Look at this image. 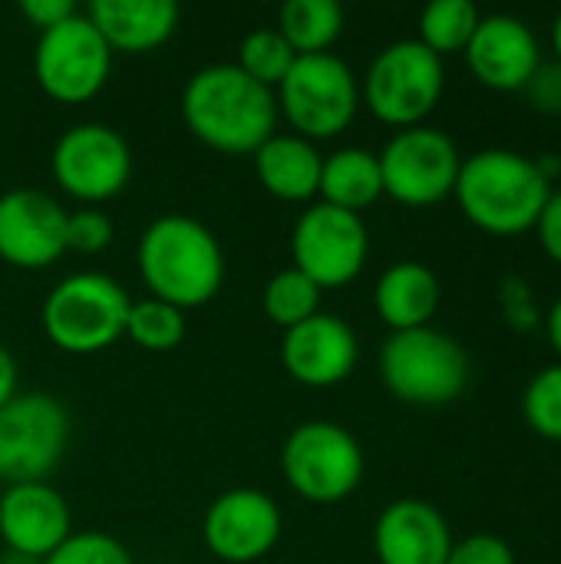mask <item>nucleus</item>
I'll return each instance as SVG.
<instances>
[{
	"label": "nucleus",
	"mask_w": 561,
	"mask_h": 564,
	"mask_svg": "<svg viewBox=\"0 0 561 564\" xmlns=\"http://www.w3.org/2000/svg\"><path fill=\"white\" fill-rule=\"evenodd\" d=\"M0 564H43V562H36V558H26V555H17V552H7V555L0 558Z\"/></svg>",
	"instance_id": "nucleus-41"
},
{
	"label": "nucleus",
	"mask_w": 561,
	"mask_h": 564,
	"mask_svg": "<svg viewBox=\"0 0 561 564\" xmlns=\"http://www.w3.org/2000/svg\"><path fill=\"white\" fill-rule=\"evenodd\" d=\"M542 324H546V337H549V344H552V350H555V357H559L561 364V297L549 307Z\"/></svg>",
	"instance_id": "nucleus-38"
},
{
	"label": "nucleus",
	"mask_w": 561,
	"mask_h": 564,
	"mask_svg": "<svg viewBox=\"0 0 561 564\" xmlns=\"http://www.w3.org/2000/svg\"><path fill=\"white\" fill-rule=\"evenodd\" d=\"M13 397H17V360L0 344V406H7Z\"/></svg>",
	"instance_id": "nucleus-37"
},
{
	"label": "nucleus",
	"mask_w": 561,
	"mask_h": 564,
	"mask_svg": "<svg viewBox=\"0 0 561 564\" xmlns=\"http://www.w3.org/2000/svg\"><path fill=\"white\" fill-rule=\"evenodd\" d=\"M360 360L357 334L337 314H314L311 321L284 330L281 337V367L301 387L327 390L344 383Z\"/></svg>",
	"instance_id": "nucleus-16"
},
{
	"label": "nucleus",
	"mask_w": 561,
	"mask_h": 564,
	"mask_svg": "<svg viewBox=\"0 0 561 564\" xmlns=\"http://www.w3.org/2000/svg\"><path fill=\"white\" fill-rule=\"evenodd\" d=\"M278 33L298 56L327 53L344 33V10L337 0H288L278 13Z\"/></svg>",
	"instance_id": "nucleus-24"
},
{
	"label": "nucleus",
	"mask_w": 561,
	"mask_h": 564,
	"mask_svg": "<svg viewBox=\"0 0 561 564\" xmlns=\"http://www.w3.org/2000/svg\"><path fill=\"white\" fill-rule=\"evenodd\" d=\"M552 53H555V59L561 63V13L555 17V23H552Z\"/></svg>",
	"instance_id": "nucleus-40"
},
{
	"label": "nucleus",
	"mask_w": 561,
	"mask_h": 564,
	"mask_svg": "<svg viewBox=\"0 0 561 564\" xmlns=\"http://www.w3.org/2000/svg\"><path fill=\"white\" fill-rule=\"evenodd\" d=\"M112 53H152L179 26V3L172 0H93L86 10Z\"/></svg>",
	"instance_id": "nucleus-20"
},
{
	"label": "nucleus",
	"mask_w": 561,
	"mask_h": 564,
	"mask_svg": "<svg viewBox=\"0 0 561 564\" xmlns=\"http://www.w3.org/2000/svg\"><path fill=\"white\" fill-rule=\"evenodd\" d=\"M182 119L208 149L225 155H255L274 135L278 99L274 89L255 83L235 63H215L185 83Z\"/></svg>",
	"instance_id": "nucleus-1"
},
{
	"label": "nucleus",
	"mask_w": 561,
	"mask_h": 564,
	"mask_svg": "<svg viewBox=\"0 0 561 564\" xmlns=\"http://www.w3.org/2000/svg\"><path fill=\"white\" fill-rule=\"evenodd\" d=\"M56 185L83 205L116 198L132 178V149L112 126L79 122L69 126L50 155Z\"/></svg>",
	"instance_id": "nucleus-13"
},
{
	"label": "nucleus",
	"mask_w": 561,
	"mask_h": 564,
	"mask_svg": "<svg viewBox=\"0 0 561 564\" xmlns=\"http://www.w3.org/2000/svg\"><path fill=\"white\" fill-rule=\"evenodd\" d=\"M136 264L149 297L179 311L208 304L225 281V254L215 231L188 215L155 218L139 238Z\"/></svg>",
	"instance_id": "nucleus-3"
},
{
	"label": "nucleus",
	"mask_w": 561,
	"mask_h": 564,
	"mask_svg": "<svg viewBox=\"0 0 561 564\" xmlns=\"http://www.w3.org/2000/svg\"><path fill=\"white\" fill-rule=\"evenodd\" d=\"M446 564H516V552L499 535H466L463 542H453Z\"/></svg>",
	"instance_id": "nucleus-33"
},
{
	"label": "nucleus",
	"mask_w": 561,
	"mask_h": 564,
	"mask_svg": "<svg viewBox=\"0 0 561 564\" xmlns=\"http://www.w3.org/2000/svg\"><path fill=\"white\" fill-rule=\"evenodd\" d=\"M384 195L407 208H430L453 195L463 155L456 142L433 126H413L390 135L377 152Z\"/></svg>",
	"instance_id": "nucleus-10"
},
{
	"label": "nucleus",
	"mask_w": 561,
	"mask_h": 564,
	"mask_svg": "<svg viewBox=\"0 0 561 564\" xmlns=\"http://www.w3.org/2000/svg\"><path fill=\"white\" fill-rule=\"evenodd\" d=\"M20 13L43 33V30H53L63 20L76 17L79 10L73 0H20Z\"/></svg>",
	"instance_id": "nucleus-36"
},
{
	"label": "nucleus",
	"mask_w": 561,
	"mask_h": 564,
	"mask_svg": "<svg viewBox=\"0 0 561 564\" xmlns=\"http://www.w3.org/2000/svg\"><path fill=\"white\" fill-rule=\"evenodd\" d=\"M69 443L66 406L43 393H17L0 406V482H46Z\"/></svg>",
	"instance_id": "nucleus-9"
},
{
	"label": "nucleus",
	"mask_w": 561,
	"mask_h": 564,
	"mask_svg": "<svg viewBox=\"0 0 561 564\" xmlns=\"http://www.w3.org/2000/svg\"><path fill=\"white\" fill-rule=\"evenodd\" d=\"M112 221L99 208L66 212V251L76 254H99L112 245Z\"/></svg>",
	"instance_id": "nucleus-31"
},
{
	"label": "nucleus",
	"mask_w": 561,
	"mask_h": 564,
	"mask_svg": "<svg viewBox=\"0 0 561 564\" xmlns=\"http://www.w3.org/2000/svg\"><path fill=\"white\" fill-rule=\"evenodd\" d=\"M443 301V288L440 278L420 264V261H397L390 264L377 288H374V307L377 317L393 330H417V327H430V321L436 317Z\"/></svg>",
	"instance_id": "nucleus-21"
},
{
	"label": "nucleus",
	"mask_w": 561,
	"mask_h": 564,
	"mask_svg": "<svg viewBox=\"0 0 561 564\" xmlns=\"http://www.w3.org/2000/svg\"><path fill=\"white\" fill-rule=\"evenodd\" d=\"M43 564H136L122 542L106 532H73Z\"/></svg>",
	"instance_id": "nucleus-30"
},
{
	"label": "nucleus",
	"mask_w": 561,
	"mask_h": 564,
	"mask_svg": "<svg viewBox=\"0 0 561 564\" xmlns=\"http://www.w3.org/2000/svg\"><path fill=\"white\" fill-rule=\"evenodd\" d=\"M298 53L288 46V40L278 33V26L271 30H255L241 40L238 46V69L245 76H251L255 83L268 86V89H278L281 79L288 76V69L294 66Z\"/></svg>",
	"instance_id": "nucleus-28"
},
{
	"label": "nucleus",
	"mask_w": 561,
	"mask_h": 564,
	"mask_svg": "<svg viewBox=\"0 0 561 564\" xmlns=\"http://www.w3.org/2000/svg\"><path fill=\"white\" fill-rule=\"evenodd\" d=\"M483 13L476 10V3L470 0H433L423 13H420V43L443 56L453 53H466L476 26H479Z\"/></svg>",
	"instance_id": "nucleus-25"
},
{
	"label": "nucleus",
	"mask_w": 561,
	"mask_h": 564,
	"mask_svg": "<svg viewBox=\"0 0 561 564\" xmlns=\"http://www.w3.org/2000/svg\"><path fill=\"white\" fill-rule=\"evenodd\" d=\"M109 69L112 50L106 46V40L99 36L86 13H76L60 26L43 30L36 40L33 76L40 89L63 106L89 102L106 86Z\"/></svg>",
	"instance_id": "nucleus-11"
},
{
	"label": "nucleus",
	"mask_w": 561,
	"mask_h": 564,
	"mask_svg": "<svg viewBox=\"0 0 561 564\" xmlns=\"http://www.w3.org/2000/svg\"><path fill=\"white\" fill-rule=\"evenodd\" d=\"M129 307L132 301L119 281L99 271H79L46 294L40 324L56 350L89 357L126 337Z\"/></svg>",
	"instance_id": "nucleus-5"
},
{
	"label": "nucleus",
	"mask_w": 561,
	"mask_h": 564,
	"mask_svg": "<svg viewBox=\"0 0 561 564\" xmlns=\"http://www.w3.org/2000/svg\"><path fill=\"white\" fill-rule=\"evenodd\" d=\"M536 238H539V248L546 251L549 261H555L561 268V188L549 195L539 221H536Z\"/></svg>",
	"instance_id": "nucleus-35"
},
{
	"label": "nucleus",
	"mask_w": 561,
	"mask_h": 564,
	"mask_svg": "<svg viewBox=\"0 0 561 564\" xmlns=\"http://www.w3.org/2000/svg\"><path fill=\"white\" fill-rule=\"evenodd\" d=\"M499 304H503V314H506V324L516 327V330H536L542 324V307L536 301V291L526 278L519 274H509L499 288Z\"/></svg>",
	"instance_id": "nucleus-32"
},
{
	"label": "nucleus",
	"mask_w": 561,
	"mask_h": 564,
	"mask_svg": "<svg viewBox=\"0 0 561 564\" xmlns=\"http://www.w3.org/2000/svg\"><path fill=\"white\" fill-rule=\"evenodd\" d=\"M552 192L555 188L546 182L532 155L516 149H479L463 159L453 198L479 231L516 238L536 228Z\"/></svg>",
	"instance_id": "nucleus-2"
},
{
	"label": "nucleus",
	"mask_w": 561,
	"mask_h": 564,
	"mask_svg": "<svg viewBox=\"0 0 561 564\" xmlns=\"http://www.w3.org/2000/svg\"><path fill=\"white\" fill-rule=\"evenodd\" d=\"M522 416L536 436L561 443V364L542 367L529 380L522 393Z\"/></svg>",
	"instance_id": "nucleus-29"
},
{
	"label": "nucleus",
	"mask_w": 561,
	"mask_h": 564,
	"mask_svg": "<svg viewBox=\"0 0 561 564\" xmlns=\"http://www.w3.org/2000/svg\"><path fill=\"white\" fill-rule=\"evenodd\" d=\"M274 99L294 135L308 142L334 139L354 122L360 109V79L334 53L298 56L281 79Z\"/></svg>",
	"instance_id": "nucleus-8"
},
{
	"label": "nucleus",
	"mask_w": 561,
	"mask_h": 564,
	"mask_svg": "<svg viewBox=\"0 0 561 564\" xmlns=\"http://www.w3.org/2000/svg\"><path fill=\"white\" fill-rule=\"evenodd\" d=\"M526 99L536 112L561 116V63L559 59H542L532 79L526 83Z\"/></svg>",
	"instance_id": "nucleus-34"
},
{
	"label": "nucleus",
	"mask_w": 561,
	"mask_h": 564,
	"mask_svg": "<svg viewBox=\"0 0 561 564\" xmlns=\"http://www.w3.org/2000/svg\"><path fill=\"white\" fill-rule=\"evenodd\" d=\"M66 251V208L36 188L0 195V261L20 271H43Z\"/></svg>",
	"instance_id": "nucleus-15"
},
{
	"label": "nucleus",
	"mask_w": 561,
	"mask_h": 564,
	"mask_svg": "<svg viewBox=\"0 0 561 564\" xmlns=\"http://www.w3.org/2000/svg\"><path fill=\"white\" fill-rule=\"evenodd\" d=\"M284 519L278 502L261 489H228L222 492L205 519V549L225 564H255L274 552Z\"/></svg>",
	"instance_id": "nucleus-14"
},
{
	"label": "nucleus",
	"mask_w": 561,
	"mask_h": 564,
	"mask_svg": "<svg viewBox=\"0 0 561 564\" xmlns=\"http://www.w3.org/2000/svg\"><path fill=\"white\" fill-rule=\"evenodd\" d=\"M470 73L493 93H522L542 63L536 30L513 13H489L479 20L466 46Z\"/></svg>",
	"instance_id": "nucleus-17"
},
{
	"label": "nucleus",
	"mask_w": 561,
	"mask_h": 564,
	"mask_svg": "<svg viewBox=\"0 0 561 564\" xmlns=\"http://www.w3.org/2000/svg\"><path fill=\"white\" fill-rule=\"evenodd\" d=\"M450 549V522L427 499H397L374 525V555L380 564H446Z\"/></svg>",
	"instance_id": "nucleus-19"
},
{
	"label": "nucleus",
	"mask_w": 561,
	"mask_h": 564,
	"mask_svg": "<svg viewBox=\"0 0 561 564\" xmlns=\"http://www.w3.org/2000/svg\"><path fill=\"white\" fill-rule=\"evenodd\" d=\"M446 89V66L420 40H397L384 46L360 83L364 106L384 122L400 129L423 126L440 106Z\"/></svg>",
	"instance_id": "nucleus-7"
},
{
	"label": "nucleus",
	"mask_w": 561,
	"mask_h": 564,
	"mask_svg": "<svg viewBox=\"0 0 561 564\" xmlns=\"http://www.w3.org/2000/svg\"><path fill=\"white\" fill-rule=\"evenodd\" d=\"M73 535L66 499L50 482L7 486L0 496V542L26 558H50Z\"/></svg>",
	"instance_id": "nucleus-18"
},
{
	"label": "nucleus",
	"mask_w": 561,
	"mask_h": 564,
	"mask_svg": "<svg viewBox=\"0 0 561 564\" xmlns=\"http://www.w3.org/2000/svg\"><path fill=\"white\" fill-rule=\"evenodd\" d=\"M185 330H188L185 311H179L165 301H155V297L132 301L129 317H126V337L136 347L152 350V354L175 350L185 340Z\"/></svg>",
	"instance_id": "nucleus-27"
},
{
	"label": "nucleus",
	"mask_w": 561,
	"mask_h": 564,
	"mask_svg": "<svg viewBox=\"0 0 561 564\" xmlns=\"http://www.w3.org/2000/svg\"><path fill=\"white\" fill-rule=\"evenodd\" d=\"M370 254V231L360 215L334 208V205H311L301 212L291 231V258L301 274H308L321 291L344 288L360 278Z\"/></svg>",
	"instance_id": "nucleus-12"
},
{
	"label": "nucleus",
	"mask_w": 561,
	"mask_h": 564,
	"mask_svg": "<svg viewBox=\"0 0 561 564\" xmlns=\"http://www.w3.org/2000/svg\"><path fill=\"white\" fill-rule=\"evenodd\" d=\"M470 377L466 347L433 324L390 334L380 347V380L400 403L446 406L466 393Z\"/></svg>",
	"instance_id": "nucleus-4"
},
{
	"label": "nucleus",
	"mask_w": 561,
	"mask_h": 564,
	"mask_svg": "<svg viewBox=\"0 0 561 564\" xmlns=\"http://www.w3.org/2000/svg\"><path fill=\"white\" fill-rule=\"evenodd\" d=\"M317 195L324 205H334V208H344L354 215L370 208L384 195L377 152L360 149V145H347V149L324 155Z\"/></svg>",
	"instance_id": "nucleus-23"
},
{
	"label": "nucleus",
	"mask_w": 561,
	"mask_h": 564,
	"mask_svg": "<svg viewBox=\"0 0 561 564\" xmlns=\"http://www.w3.org/2000/svg\"><path fill=\"white\" fill-rule=\"evenodd\" d=\"M324 155L301 135H271L255 152V175L261 188L281 202H311L321 185Z\"/></svg>",
	"instance_id": "nucleus-22"
},
{
	"label": "nucleus",
	"mask_w": 561,
	"mask_h": 564,
	"mask_svg": "<svg viewBox=\"0 0 561 564\" xmlns=\"http://www.w3.org/2000/svg\"><path fill=\"white\" fill-rule=\"evenodd\" d=\"M364 449L350 430L334 420L294 426L281 446V476L294 496L314 506H337L364 482Z\"/></svg>",
	"instance_id": "nucleus-6"
},
{
	"label": "nucleus",
	"mask_w": 561,
	"mask_h": 564,
	"mask_svg": "<svg viewBox=\"0 0 561 564\" xmlns=\"http://www.w3.org/2000/svg\"><path fill=\"white\" fill-rule=\"evenodd\" d=\"M321 294L324 291L308 274H301L298 268H284L265 284L261 304H265V314L271 324L291 330V327L311 321L314 314H321Z\"/></svg>",
	"instance_id": "nucleus-26"
},
{
	"label": "nucleus",
	"mask_w": 561,
	"mask_h": 564,
	"mask_svg": "<svg viewBox=\"0 0 561 564\" xmlns=\"http://www.w3.org/2000/svg\"><path fill=\"white\" fill-rule=\"evenodd\" d=\"M536 165H539V172L546 175V182L549 185H555L561 175V155L555 152H546V155H536Z\"/></svg>",
	"instance_id": "nucleus-39"
}]
</instances>
